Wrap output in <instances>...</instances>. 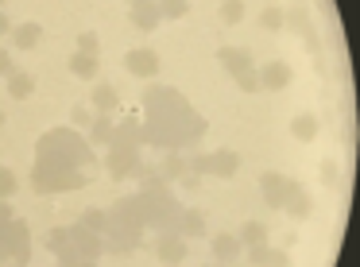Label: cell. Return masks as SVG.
<instances>
[{"mask_svg": "<svg viewBox=\"0 0 360 267\" xmlns=\"http://www.w3.org/2000/svg\"><path fill=\"white\" fill-rule=\"evenodd\" d=\"M155 256H159V263L179 267L182 259H186V240H182L179 233H163V236L155 240Z\"/></svg>", "mask_w": 360, "mask_h": 267, "instance_id": "obj_14", "label": "cell"}, {"mask_svg": "<svg viewBox=\"0 0 360 267\" xmlns=\"http://www.w3.org/2000/svg\"><path fill=\"white\" fill-rule=\"evenodd\" d=\"M205 267H225V263H205Z\"/></svg>", "mask_w": 360, "mask_h": 267, "instance_id": "obj_45", "label": "cell"}, {"mask_svg": "<svg viewBox=\"0 0 360 267\" xmlns=\"http://www.w3.org/2000/svg\"><path fill=\"white\" fill-rule=\"evenodd\" d=\"M290 132H295L298 140H318V132H321V120L314 117V112H298V117L290 120Z\"/></svg>", "mask_w": 360, "mask_h": 267, "instance_id": "obj_28", "label": "cell"}, {"mask_svg": "<svg viewBox=\"0 0 360 267\" xmlns=\"http://www.w3.org/2000/svg\"><path fill=\"white\" fill-rule=\"evenodd\" d=\"M35 159L51 167H70V171H82V167H94V148L78 136V128H51V132L39 136L35 143Z\"/></svg>", "mask_w": 360, "mask_h": 267, "instance_id": "obj_1", "label": "cell"}, {"mask_svg": "<svg viewBox=\"0 0 360 267\" xmlns=\"http://www.w3.org/2000/svg\"><path fill=\"white\" fill-rule=\"evenodd\" d=\"M128 20H132V27H140V32H155V27L163 24L155 0H128Z\"/></svg>", "mask_w": 360, "mask_h": 267, "instance_id": "obj_13", "label": "cell"}, {"mask_svg": "<svg viewBox=\"0 0 360 267\" xmlns=\"http://www.w3.org/2000/svg\"><path fill=\"white\" fill-rule=\"evenodd\" d=\"M12 70H16V63H12V51L0 47V78H4V74H12Z\"/></svg>", "mask_w": 360, "mask_h": 267, "instance_id": "obj_42", "label": "cell"}, {"mask_svg": "<svg viewBox=\"0 0 360 267\" xmlns=\"http://www.w3.org/2000/svg\"><path fill=\"white\" fill-rule=\"evenodd\" d=\"M105 252H136L143 244V228H128V225H109L101 233Z\"/></svg>", "mask_w": 360, "mask_h": 267, "instance_id": "obj_5", "label": "cell"}, {"mask_svg": "<svg viewBox=\"0 0 360 267\" xmlns=\"http://www.w3.org/2000/svg\"><path fill=\"white\" fill-rule=\"evenodd\" d=\"M89 120H94V112H89V109H82V105H74L70 124H74V128H89Z\"/></svg>", "mask_w": 360, "mask_h": 267, "instance_id": "obj_41", "label": "cell"}, {"mask_svg": "<svg viewBox=\"0 0 360 267\" xmlns=\"http://www.w3.org/2000/svg\"><path fill=\"white\" fill-rule=\"evenodd\" d=\"M217 63L225 66V74H244V70H256V63H252V51L244 47H221L217 51Z\"/></svg>", "mask_w": 360, "mask_h": 267, "instance_id": "obj_17", "label": "cell"}, {"mask_svg": "<svg viewBox=\"0 0 360 267\" xmlns=\"http://www.w3.org/2000/svg\"><path fill=\"white\" fill-rule=\"evenodd\" d=\"M43 244H47V252H55V256H58V252L70 244V228H51V233L43 236Z\"/></svg>", "mask_w": 360, "mask_h": 267, "instance_id": "obj_33", "label": "cell"}, {"mask_svg": "<svg viewBox=\"0 0 360 267\" xmlns=\"http://www.w3.org/2000/svg\"><path fill=\"white\" fill-rule=\"evenodd\" d=\"M140 105H143V117L148 120H163V117H182V112H190V101L179 93V89H171V86H148Z\"/></svg>", "mask_w": 360, "mask_h": 267, "instance_id": "obj_3", "label": "cell"}, {"mask_svg": "<svg viewBox=\"0 0 360 267\" xmlns=\"http://www.w3.org/2000/svg\"><path fill=\"white\" fill-rule=\"evenodd\" d=\"M259 27H264V32H279V27H283V8L267 4V8L259 12Z\"/></svg>", "mask_w": 360, "mask_h": 267, "instance_id": "obj_34", "label": "cell"}, {"mask_svg": "<svg viewBox=\"0 0 360 267\" xmlns=\"http://www.w3.org/2000/svg\"><path fill=\"white\" fill-rule=\"evenodd\" d=\"M210 252H213V263H225V267H233L236 263V256H240V240H236L233 233H217L210 240Z\"/></svg>", "mask_w": 360, "mask_h": 267, "instance_id": "obj_16", "label": "cell"}, {"mask_svg": "<svg viewBox=\"0 0 360 267\" xmlns=\"http://www.w3.org/2000/svg\"><path fill=\"white\" fill-rule=\"evenodd\" d=\"M97 51H101L97 32H82V35H78V55H97Z\"/></svg>", "mask_w": 360, "mask_h": 267, "instance_id": "obj_38", "label": "cell"}, {"mask_svg": "<svg viewBox=\"0 0 360 267\" xmlns=\"http://www.w3.org/2000/svg\"><path fill=\"white\" fill-rule=\"evenodd\" d=\"M124 70L132 74V78H140V82H151L159 74V55L151 47H136V51L124 55Z\"/></svg>", "mask_w": 360, "mask_h": 267, "instance_id": "obj_6", "label": "cell"}, {"mask_svg": "<svg viewBox=\"0 0 360 267\" xmlns=\"http://www.w3.org/2000/svg\"><path fill=\"white\" fill-rule=\"evenodd\" d=\"M321 182H326V186H337V182H341V167H337V159H321Z\"/></svg>", "mask_w": 360, "mask_h": 267, "instance_id": "obj_37", "label": "cell"}, {"mask_svg": "<svg viewBox=\"0 0 360 267\" xmlns=\"http://www.w3.org/2000/svg\"><path fill=\"white\" fill-rule=\"evenodd\" d=\"M0 8H4V0H0Z\"/></svg>", "mask_w": 360, "mask_h": 267, "instance_id": "obj_47", "label": "cell"}, {"mask_svg": "<svg viewBox=\"0 0 360 267\" xmlns=\"http://www.w3.org/2000/svg\"><path fill=\"white\" fill-rule=\"evenodd\" d=\"M109 213V225H128V228H143V213H140V197H120Z\"/></svg>", "mask_w": 360, "mask_h": 267, "instance_id": "obj_10", "label": "cell"}, {"mask_svg": "<svg viewBox=\"0 0 360 267\" xmlns=\"http://www.w3.org/2000/svg\"><path fill=\"white\" fill-rule=\"evenodd\" d=\"M155 167H159V174H163L167 182H179L182 174H186V151H167Z\"/></svg>", "mask_w": 360, "mask_h": 267, "instance_id": "obj_23", "label": "cell"}, {"mask_svg": "<svg viewBox=\"0 0 360 267\" xmlns=\"http://www.w3.org/2000/svg\"><path fill=\"white\" fill-rule=\"evenodd\" d=\"M55 259H58V267H97V259H86V256H78V252H70V248H63Z\"/></svg>", "mask_w": 360, "mask_h": 267, "instance_id": "obj_36", "label": "cell"}, {"mask_svg": "<svg viewBox=\"0 0 360 267\" xmlns=\"http://www.w3.org/2000/svg\"><path fill=\"white\" fill-rule=\"evenodd\" d=\"M256 78H259V89H287L290 78H295V70H290L283 58H275V63H267L264 70H256Z\"/></svg>", "mask_w": 360, "mask_h": 267, "instance_id": "obj_15", "label": "cell"}, {"mask_svg": "<svg viewBox=\"0 0 360 267\" xmlns=\"http://www.w3.org/2000/svg\"><path fill=\"white\" fill-rule=\"evenodd\" d=\"M32 186L39 190V194H70V190H82V186H86V174H82V171H70V167L35 163Z\"/></svg>", "mask_w": 360, "mask_h": 267, "instance_id": "obj_2", "label": "cell"}, {"mask_svg": "<svg viewBox=\"0 0 360 267\" xmlns=\"http://www.w3.org/2000/svg\"><path fill=\"white\" fill-rule=\"evenodd\" d=\"M4 259H8V263H20V267L32 259V233H27V221L12 217L8 225H4Z\"/></svg>", "mask_w": 360, "mask_h": 267, "instance_id": "obj_4", "label": "cell"}, {"mask_svg": "<svg viewBox=\"0 0 360 267\" xmlns=\"http://www.w3.org/2000/svg\"><path fill=\"white\" fill-rule=\"evenodd\" d=\"M132 178L140 182V190H171V182H167L163 174H159V167H155V163H140Z\"/></svg>", "mask_w": 360, "mask_h": 267, "instance_id": "obj_25", "label": "cell"}, {"mask_svg": "<svg viewBox=\"0 0 360 267\" xmlns=\"http://www.w3.org/2000/svg\"><path fill=\"white\" fill-rule=\"evenodd\" d=\"M233 82L244 89V93H256V89H259V78H256V70H244V74H236Z\"/></svg>", "mask_w": 360, "mask_h": 267, "instance_id": "obj_40", "label": "cell"}, {"mask_svg": "<svg viewBox=\"0 0 360 267\" xmlns=\"http://www.w3.org/2000/svg\"><path fill=\"white\" fill-rule=\"evenodd\" d=\"M236 240H240V248H252V244H264L267 240V225H259V221H248V225L236 233Z\"/></svg>", "mask_w": 360, "mask_h": 267, "instance_id": "obj_30", "label": "cell"}, {"mask_svg": "<svg viewBox=\"0 0 360 267\" xmlns=\"http://www.w3.org/2000/svg\"><path fill=\"white\" fill-rule=\"evenodd\" d=\"M159 20H186L190 16V0H155Z\"/></svg>", "mask_w": 360, "mask_h": 267, "instance_id": "obj_29", "label": "cell"}, {"mask_svg": "<svg viewBox=\"0 0 360 267\" xmlns=\"http://www.w3.org/2000/svg\"><path fill=\"white\" fill-rule=\"evenodd\" d=\"M112 140V117H105V112H97L94 120H89V148H109Z\"/></svg>", "mask_w": 360, "mask_h": 267, "instance_id": "obj_24", "label": "cell"}, {"mask_svg": "<svg viewBox=\"0 0 360 267\" xmlns=\"http://www.w3.org/2000/svg\"><path fill=\"white\" fill-rule=\"evenodd\" d=\"M66 248L78 252V256H86V259H101V256H105L101 236L89 233V228H82V225H74V228H70V244H66Z\"/></svg>", "mask_w": 360, "mask_h": 267, "instance_id": "obj_8", "label": "cell"}, {"mask_svg": "<svg viewBox=\"0 0 360 267\" xmlns=\"http://www.w3.org/2000/svg\"><path fill=\"white\" fill-rule=\"evenodd\" d=\"M117 89L109 86V82H97L94 86V93H89V105H94L97 112H105V117H112V112H117Z\"/></svg>", "mask_w": 360, "mask_h": 267, "instance_id": "obj_22", "label": "cell"}, {"mask_svg": "<svg viewBox=\"0 0 360 267\" xmlns=\"http://www.w3.org/2000/svg\"><path fill=\"white\" fill-rule=\"evenodd\" d=\"M8 35H12V47H20V51H35V47L43 43V24L27 20V24H16Z\"/></svg>", "mask_w": 360, "mask_h": 267, "instance_id": "obj_19", "label": "cell"}, {"mask_svg": "<svg viewBox=\"0 0 360 267\" xmlns=\"http://www.w3.org/2000/svg\"><path fill=\"white\" fill-rule=\"evenodd\" d=\"M283 24H290V27H295V32H302L306 39H314V27H310V20H306L302 12H298V8L283 12Z\"/></svg>", "mask_w": 360, "mask_h": 267, "instance_id": "obj_32", "label": "cell"}, {"mask_svg": "<svg viewBox=\"0 0 360 267\" xmlns=\"http://www.w3.org/2000/svg\"><path fill=\"white\" fill-rule=\"evenodd\" d=\"M70 74L74 78H82V82H89V78H97V70H101V66H97V55H78V51H74L70 55Z\"/></svg>", "mask_w": 360, "mask_h": 267, "instance_id": "obj_27", "label": "cell"}, {"mask_svg": "<svg viewBox=\"0 0 360 267\" xmlns=\"http://www.w3.org/2000/svg\"><path fill=\"white\" fill-rule=\"evenodd\" d=\"M109 148H136V151H140L143 148V124L136 117H124L120 124H112Z\"/></svg>", "mask_w": 360, "mask_h": 267, "instance_id": "obj_9", "label": "cell"}, {"mask_svg": "<svg viewBox=\"0 0 360 267\" xmlns=\"http://www.w3.org/2000/svg\"><path fill=\"white\" fill-rule=\"evenodd\" d=\"M136 167H140V151L136 148H109V159H105V171L109 178H132Z\"/></svg>", "mask_w": 360, "mask_h": 267, "instance_id": "obj_7", "label": "cell"}, {"mask_svg": "<svg viewBox=\"0 0 360 267\" xmlns=\"http://www.w3.org/2000/svg\"><path fill=\"white\" fill-rule=\"evenodd\" d=\"M248 252V263L252 267H290V256H287V248H271V244H252V248H244Z\"/></svg>", "mask_w": 360, "mask_h": 267, "instance_id": "obj_12", "label": "cell"}, {"mask_svg": "<svg viewBox=\"0 0 360 267\" xmlns=\"http://www.w3.org/2000/svg\"><path fill=\"white\" fill-rule=\"evenodd\" d=\"M283 209H287L290 217H310V213H314V197L306 194V186L290 182V194H287V202H283Z\"/></svg>", "mask_w": 360, "mask_h": 267, "instance_id": "obj_20", "label": "cell"}, {"mask_svg": "<svg viewBox=\"0 0 360 267\" xmlns=\"http://www.w3.org/2000/svg\"><path fill=\"white\" fill-rule=\"evenodd\" d=\"M12 194H16V174L8 167H0V202H8Z\"/></svg>", "mask_w": 360, "mask_h": 267, "instance_id": "obj_39", "label": "cell"}, {"mask_svg": "<svg viewBox=\"0 0 360 267\" xmlns=\"http://www.w3.org/2000/svg\"><path fill=\"white\" fill-rule=\"evenodd\" d=\"M0 128H4V112H0Z\"/></svg>", "mask_w": 360, "mask_h": 267, "instance_id": "obj_46", "label": "cell"}, {"mask_svg": "<svg viewBox=\"0 0 360 267\" xmlns=\"http://www.w3.org/2000/svg\"><path fill=\"white\" fill-rule=\"evenodd\" d=\"M8 32H12V20L4 16V12H0V39H4V35H8Z\"/></svg>", "mask_w": 360, "mask_h": 267, "instance_id": "obj_44", "label": "cell"}, {"mask_svg": "<svg viewBox=\"0 0 360 267\" xmlns=\"http://www.w3.org/2000/svg\"><path fill=\"white\" fill-rule=\"evenodd\" d=\"M4 78H8V97H16V101H24V97L35 93V78L27 70H12V74H4Z\"/></svg>", "mask_w": 360, "mask_h": 267, "instance_id": "obj_26", "label": "cell"}, {"mask_svg": "<svg viewBox=\"0 0 360 267\" xmlns=\"http://www.w3.org/2000/svg\"><path fill=\"white\" fill-rule=\"evenodd\" d=\"M290 182H295V178H287V174H275V171H267L264 178H259L264 202L271 205V209H283V202H287V194H290Z\"/></svg>", "mask_w": 360, "mask_h": 267, "instance_id": "obj_11", "label": "cell"}, {"mask_svg": "<svg viewBox=\"0 0 360 267\" xmlns=\"http://www.w3.org/2000/svg\"><path fill=\"white\" fill-rule=\"evenodd\" d=\"M244 0H225V4H221V20H225V24H240L244 20Z\"/></svg>", "mask_w": 360, "mask_h": 267, "instance_id": "obj_35", "label": "cell"}, {"mask_svg": "<svg viewBox=\"0 0 360 267\" xmlns=\"http://www.w3.org/2000/svg\"><path fill=\"white\" fill-rule=\"evenodd\" d=\"M179 236H182V240H202V236H205V213L202 209H182Z\"/></svg>", "mask_w": 360, "mask_h": 267, "instance_id": "obj_21", "label": "cell"}, {"mask_svg": "<svg viewBox=\"0 0 360 267\" xmlns=\"http://www.w3.org/2000/svg\"><path fill=\"white\" fill-rule=\"evenodd\" d=\"M78 225H82V228H89V233H97V236H101L105 228H109V213H105V209H86V213H82V221H78Z\"/></svg>", "mask_w": 360, "mask_h": 267, "instance_id": "obj_31", "label": "cell"}, {"mask_svg": "<svg viewBox=\"0 0 360 267\" xmlns=\"http://www.w3.org/2000/svg\"><path fill=\"white\" fill-rule=\"evenodd\" d=\"M236 171H240V155H236L233 148L210 151V174H217V178H233Z\"/></svg>", "mask_w": 360, "mask_h": 267, "instance_id": "obj_18", "label": "cell"}, {"mask_svg": "<svg viewBox=\"0 0 360 267\" xmlns=\"http://www.w3.org/2000/svg\"><path fill=\"white\" fill-rule=\"evenodd\" d=\"M179 186H182V190H190V194H194V190L202 186V178H198V174H190V171H186V174H182V178H179Z\"/></svg>", "mask_w": 360, "mask_h": 267, "instance_id": "obj_43", "label": "cell"}]
</instances>
